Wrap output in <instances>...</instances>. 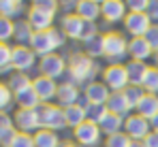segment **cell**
I'll use <instances>...</instances> for the list:
<instances>
[{
  "label": "cell",
  "mask_w": 158,
  "mask_h": 147,
  "mask_svg": "<svg viewBox=\"0 0 158 147\" xmlns=\"http://www.w3.org/2000/svg\"><path fill=\"white\" fill-rule=\"evenodd\" d=\"M66 64H69V68H66V79L64 81H69L77 88H85L88 83L96 81V77L103 71L101 64L96 60L88 58L83 51H73L66 58Z\"/></svg>",
  "instance_id": "obj_1"
},
{
  "label": "cell",
  "mask_w": 158,
  "mask_h": 147,
  "mask_svg": "<svg viewBox=\"0 0 158 147\" xmlns=\"http://www.w3.org/2000/svg\"><path fill=\"white\" fill-rule=\"evenodd\" d=\"M103 58L107 64H126L128 58V39L120 30H107L103 32Z\"/></svg>",
  "instance_id": "obj_2"
},
{
  "label": "cell",
  "mask_w": 158,
  "mask_h": 147,
  "mask_svg": "<svg viewBox=\"0 0 158 147\" xmlns=\"http://www.w3.org/2000/svg\"><path fill=\"white\" fill-rule=\"evenodd\" d=\"M66 58L62 53H49L45 58L39 60L36 64V71L41 77H47V79H53V81H60L62 77H66Z\"/></svg>",
  "instance_id": "obj_3"
},
{
  "label": "cell",
  "mask_w": 158,
  "mask_h": 147,
  "mask_svg": "<svg viewBox=\"0 0 158 147\" xmlns=\"http://www.w3.org/2000/svg\"><path fill=\"white\" fill-rule=\"evenodd\" d=\"M101 81L111 92H124L131 85L128 73H126V64H107L101 71Z\"/></svg>",
  "instance_id": "obj_4"
},
{
  "label": "cell",
  "mask_w": 158,
  "mask_h": 147,
  "mask_svg": "<svg viewBox=\"0 0 158 147\" xmlns=\"http://www.w3.org/2000/svg\"><path fill=\"white\" fill-rule=\"evenodd\" d=\"M39 115H41V128L45 130H53V132H62L66 130V115H64V109L58 107L56 102L49 104H43L39 109Z\"/></svg>",
  "instance_id": "obj_5"
},
{
  "label": "cell",
  "mask_w": 158,
  "mask_h": 147,
  "mask_svg": "<svg viewBox=\"0 0 158 147\" xmlns=\"http://www.w3.org/2000/svg\"><path fill=\"white\" fill-rule=\"evenodd\" d=\"M39 64V58L28 45H13V53H11V66L17 73H28L34 71Z\"/></svg>",
  "instance_id": "obj_6"
},
{
  "label": "cell",
  "mask_w": 158,
  "mask_h": 147,
  "mask_svg": "<svg viewBox=\"0 0 158 147\" xmlns=\"http://www.w3.org/2000/svg\"><path fill=\"white\" fill-rule=\"evenodd\" d=\"M152 132V124L150 120L141 117L139 113H131L126 120H124V134H128L131 141L137 143H143V139Z\"/></svg>",
  "instance_id": "obj_7"
},
{
  "label": "cell",
  "mask_w": 158,
  "mask_h": 147,
  "mask_svg": "<svg viewBox=\"0 0 158 147\" xmlns=\"http://www.w3.org/2000/svg\"><path fill=\"white\" fill-rule=\"evenodd\" d=\"M13 124L17 128V132H26V134H34L41 130V115H39V109L32 111V109H17L13 113Z\"/></svg>",
  "instance_id": "obj_8"
},
{
  "label": "cell",
  "mask_w": 158,
  "mask_h": 147,
  "mask_svg": "<svg viewBox=\"0 0 158 147\" xmlns=\"http://www.w3.org/2000/svg\"><path fill=\"white\" fill-rule=\"evenodd\" d=\"M101 137H103V132H101L98 124L92 122H83L79 128L73 130V139L79 147H96L101 143Z\"/></svg>",
  "instance_id": "obj_9"
},
{
  "label": "cell",
  "mask_w": 158,
  "mask_h": 147,
  "mask_svg": "<svg viewBox=\"0 0 158 147\" xmlns=\"http://www.w3.org/2000/svg\"><path fill=\"white\" fill-rule=\"evenodd\" d=\"M122 26L131 39H139V36L148 34V30L152 28V19L148 17V13H128Z\"/></svg>",
  "instance_id": "obj_10"
},
{
  "label": "cell",
  "mask_w": 158,
  "mask_h": 147,
  "mask_svg": "<svg viewBox=\"0 0 158 147\" xmlns=\"http://www.w3.org/2000/svg\"><path fill=\"white\" fill-rule=\"evenodd\" d=\"M128 15V6L124 0H103L101 2V19L107 24L124 22Z\"/></svg>",
  "instance_id": "obj_11"
},
{
  "label": "cell",
  "mask_w": 158,
  "mask_h": 147,
  "mask_svg": "<svg viewBox=\"0 0 158 147\" xmlns=\"http://www.w3.org/2000/svg\"><path fill=\"white\" fill-rule=\"evenodd\" d=\"M83 102V94H81V88L69 83V81H62L58 85V94H56V104L62 107V109H69L73 104Z\"/></svg>",
  "instance_id": "obj_12"
},
{
  "label": "cell",
  "mask_w": 158,
  "mask_h": 147,
  "mask_svg": "<svg viewBox=\"0 0 158 147\" xmlns=\"http://www.w3.org/2000/svg\"><path fill=\"white\" fill-rule=\"evenodd\" d=\"M58 85H60L58 81L47 79V77H41V75L32 77V90L36 92V96L41 98V102H43V104H49L52 100H56Z\"/></svg>",
  "instance_id": "obj_13"
},
{
  "label": "cell",
  "mask_w": 158,
  "mask_h": 147,
  "mask_svg": "<svg viewBox=\"0 0 158 147\" xmlns=\"http://www.w3.org/2000/svg\"><path fill=\"white\" fill-rule=\"evenodd\" d=\"M81 94H83V100L85 102H92V104H107V100L111 96V90L107 88L101 79L88 83L85 88H81Z\"/></svg>",
  "instance_id": "obj_14"
},
{
  "label": "cell",
  "mask_w": 158,
  "mask_h": 147,
  "mask_svg": "<svg viewBox=\"0 0 158 147\" xmlns=\"http://www.w3.org/2000/svg\"><path fill=\"white\" fill-rule=\"evenodd\" d=\"M28 47L36 53L39 60L45 58V55H49V53H58V51H56V45H53L52 34H49V30H47V32H34Z\"/></svg>",
  "instance_id": "obj_15"
},
{
  "label": "cell",
  "mask_w": 158,
  "mask_h": 147,
  "mask_svg": "<svg viewBox=\"0 0 158 147\" xmlns=\"http://www.w3.org/2000/svg\"><path fill=\"white\" fill-rule=\"evenodd\" d=\"M26 19H28V24L32 26L34 32H47V30H52L53 26H56V24H53L56 17L47 15V13H43V11H39V9H34V6H28Z\"/></svg>",
  "instance_id": "obj_16"
},
{
  "label": "cell",
  "mask_w": 158,
  "mask_h": 147,
  "mask_svg": "<svg viewBox=\"0 0 158 147\" xmlns=\"http://www.w3.org/2000/svg\"><path fill=\"white\" fill-rule=\"evenodd\" d=\"M128 58L135 62H148L150 58H154V49L150 47V43L143 36L128 39Z\"/></svg>",
  "instance_id": "obj_17"
},
{
  "label": "cell",
  "mask_w": 158,
  "mask_h": 147,
  "mask_svg": "<svg viewBox=\"0 0 158 147\" xmlns=\"http://www.w3.org/2000/svg\"><path fill=\"white\" fill-rule=\"evenodd\" d=\"M83 26H85V22L79 17L77 13H73V15H62V19H60V30H62V32L66 34V39H71V41H79V39H81Z\"/></svg>",
  "instance_id": "obj_18"
},
{
  "label": "cell",
  "mask_w": 158,
  "mask_h": 147,
  "mask_svg": "<svg viewBox=\"0 0 158 147\" xmlns=\"http://www.w3.org/2000/svg\"><path fill=\"white\" fill-rule=\"evenodd\" d=\"M105 107H107L109 113H113V115H118V117H122V120H126V117L132 113L131 104L126 102V98H124L122 92H111V96H109Z\"/></svg>",
  "instance_id": "obj_19"
},
{
  "label": "cell",
  "mask_w": 158,
  "mask_h": 147,
  "mask_svg": "<svg viewBox=\"0 0 158 147\" xmlns=\"http://www.w3.org/2000/svg\"><path fill=\"white\" fill-rule=\"evenodd\" d=\"M75 13H77L83 22L96 24V22L101 19V2H98V0H79Z\"/></svg>",
  "instance_id": "obj_20"
},
{
  "label": "cell",
  "mask_w": 158,
  "mask_h": 147,
  "mask_svg": "<svg viewBox=\"0 0 158 147\" xmlns=\"http://www.w3.org/2000/svg\"><path fill=\"white\" fill-rule=\"evenodd\" d=\"M15 104H17V109H32V111H36V109L43 107L41 98L36 96V92L32 88H26V90L17 92L15 94Z\"/></svg>",
  "instance_id": "obj_21"
},
{
  "label": "cell",
  "mask_w": 158,
  "mask_h": 147,
  "mask_svg": "<svg viewBox=\"0 0 158 147\" xmlns=\"http://www.w3.org/2000/svg\"><path fill=\"white\" fill-rule=\"evenodd\" d=\"M135 113H139L141 117H145V120L152 122V120L158 115V96H154V94H145V96L141 98V102L137 104Z\"/></svg>",
  "instance_id": "obj_22"
},
{
  "label": "cell",
  "mask_w": 158,
  "mask_h": 147,
  "mask_svg": "<svg viewBox=\"0 0 158 147\" xmlns=\"http://www.w3.org/2000/svg\"><path fill=\"white\" fill-rule=\"evenodd\" d=\"M24 11H26V4L22 0H0V17L17 22L19 15H24Z\"/></svg>",
  "instance_id": "obj_23"
},
{
  "label": "cell",
  "mask_w": 158,
  "mask_h": 147,
  "mask_svg": "<svg viewBox=\"0 0 158 147\" xmlns=\"http://www.w3.org/2000/svg\"><path fill=\"white\" fill-rule=\"evenodd\" d=\"M148 64L145 62H135V60H128L126 62V73H128V81H131V85H139L141 88V83H143V79H145V73H148Z\"/></svg>",
  "instance_id": "obj_24"
},
{
  "label": "cell",
  "mask_w": 158,
  "mask_h": 147,
  "mask_svg": "<svg viewBox=\"0 0 158 147\" xmlns=\"http://www.w3.org/2000/svg\"><path fill=\"white\" fill-rule=\"evenodd\" d=\"M6 85H9V90H11L13 94H17V92H22V90H26V88H32V77L28 73H17V71H13V73L6 77Z\"/></svg>",
  "instance_id": "obj_25"
},
{
  "label": "cell",
  "mask_w": 158,
  "mask_h": 147,
  "mask_svg": "<svg viewBox=\"0 0 158 147\" xmlns=\"http://www.w3.org/2000/svg\"><path fill=\"white\" fill-rule=\"evenodd\" d=\"M32 34H34V30H32V26L28 24L26 17L15 22V34H13V41H15V45H30V41H32Z\"/></svg>",
  "instance_id": "obj_26"
},
{
  "label": "cell",
  "mask_w": 158,
  "mask_h": 147,
  "mask_svg": "<svg viewBox=\"0 0 158 147\" xmlns=\"http://www.w3.org/2000/svg\"><path fill=\"white\" fill-rule=\"evenodd\" d=\"M64 115H66V126H69L71 130H75V128H79L83 122H88V120H85L83 102H79V104H73V107L64 109Z\"/></svg>",
  "instance_id": "obj_27"
},
{
  "label": "cell",
  "mask_w": 158,
  "mask_h": 147,
  "mask_svg": "<svg viewBox=\"0 0 158 147\" xmlns=\"http://www.w3.org/2000/svg\"><path fill=\"white\" fill-rule=\"evenodd\" d=\"M32 137H34V145H36V147H60V145H62L60 134L53 132V130H45V128H41V130L34 132Z\"/></svg>",
  "instance_id": "obj_28"
},
{
  "label": "cell",
  "mask_w": 158,
  "mask_h": 147,
  "mask_svg": "<svg viewBox=\"0 0 158 147\" xmlns=\"http://www.w3.org/2000/svg\"><path fill=\"white\" fill-rule=\"evenodd\" d=\"M98 128H101V132H103V134L111 137V134H118V132H122V130H124V120H122V117H118V115H113V113H107L105 120L98 124Z\"/></svg>",
  "instance_id": "obj_29"
},
{
  "label": "cell",
  "mask_w": 158,
  "mask_h": 147,
  "mask_svg": "<svg viewBox=\"0 0 158 147\" xmlns=\"http://www.w3.org/2000/svg\"><path fill=\"white\" fill-rule=\"evenodd\" d=\"M103 32L101 34H96V36H92L90 41H85V43H81L83 45V53L88 55V58H92V60H98V58H103Z\"/></svg>",
  "instance_id": "obj_30"
},
{
  "label": "cell",
  "mask_w": 158,
  "mask_h": 147,
  "mask_svg": "<svg viewBox=\"0 0 158 147\" xmlns=\"http://www.w3.org/2000/svg\"><path fill=\"white\" fill-rule=\"evenodd\" d=\"M83 109H85V120L92 124H101L105 120V115L109 113L105 104H92V102H85V100H83Z\"/></svg>",
  "instance_id": "obj_31"
},
{
  "label": "cell",
  "mask_w": 158,
  "mask_h": 147,
  "mask_svg": "<svg viewBox=\"0 0 158 147\" xmlns=\"http://www.w3.org/2000/svg\"><path fill=\"white\" fill-rule=\"evenodd\" d=\"M141 88H143L145 94H154V96H158V66H150V68H148Z\"/></svg>",
  "instance_id": "obj_32"
},
{
  "label": "cell",
  "mask_w": 158,
  "mask_h": 147,
  "mask_svg": "<svg viewBox=\"0 0 158 147\" xmlns=\"http://www.w3.org/2000/svg\"><path fill=\"white\" fill-rule=\"evenodd\" d=\"M13 104H15V94L9 90L6 81H0V113H9Z\"/></svg>",
  "instance_id": "obj_33"
},
{
  "label": "cell",
  "mask_w": 158,
  "mask_h": 147,
  "mask_svg": "<svg viewBox=\"0 0 158 147\" xmlns=\"http://www.w3.org/2000/svg\"><path fill=\"white\" fill-rule=\"evenodd\" d=\"M11 53H13V45L9 43H0V73L2 75H11L13 66H11Z\"/></svg>",
  "instance_id": "obj_34"
},
{
  "label": "cell",
  "mask_w": 158,
  "mask_h": 147,
  "mask_svg": "<svg viewBox=\"0 0 158 147\" xmlns=\"http://www.w3.org/2000/svg\"><path fill=\"white\" fill-rule=\"evenodd\" d=\"M124 98H126V102L131 104V109H132V113H135V109H137V104L141 102V98L145 96V92H143V88H139V85H128L124 92Z\"/></svg>",
  "instance_id": "obj_35"
},
{
  "label": "cell",
  "mask_w": 158,
  "mask_h": 147,
  "mask_svg": "<svg viewBox=\"0 0 158 147\" xmlns=\"http://www.w3.org/2000/svg\"><path fill=\"white\" fill-rule=\"evenodd\" d=\"M30 6H34V9H39V11H43V13L52 15V17H56V15L60 13V2H58V0H34Z\"/></svg>",
  "instance_id": "obj_36"
},
{
  "label": "cell",
  "mask_w": 158,
  "mask_h": 147,
  "mask_svg": "<svg viewBox=\"0 0 158 147\" xmlns=\"http://www.w3.org/2000/svg\"><path fill=\"white\" fill-rule=\"evenodd\" d=\"M13 34H15V22L0 17V43H9L13 39Z\"/></svg>",
  "instance_id": "obj_37"
},
{
  "label": "cell",
  "mask_w": 158,
  "mask_h": 147,
  "mask_svg": "<svg viewBox=\"0 0 158 147\" xmlns=\"http://www.w3.org/2000/svg\"><path fill=\"white\" fill-rule=\"evenodd\" d=\"M131 145H132V141L128 139V134H124V130L105 139V147H131Z\"/></svg>",
  "instance_id": "obj_38"
},
{
  "label": "cell",
  "mask_w": 158,
  "mask_h": 147,
  "mask_svg": "<svg viewBox=\"0 0 158 147\" xmlns=\"http://www.w3.org/2000/svg\"><path fill=\"white\" fill-rule=\"evenodd\" d=\"M15 137H17V128H15V126L2 128V130H0V147H11L13 141H15Z\"/></svg>",
  "instance_id": "obj_39"
},
{
  "label": "cell",
  "mask_w": 158,
  "mask_h": 147,
  "mask_svg": "<svg viewBox=\"0 0 158 147\" xmlns=\"http://www.w3.org/2000/svg\"><path fill=\"white\" fill-rule=\"evenodd\" d=\"M96 34H101V28H98V24L85 22V26H83V32H81V39H79V43H85V41H90V39H92V36H96Z\"/></svg>",
  "instance_id": "obj_40"
},
{
  "label": "cell",
  "mask_w": 158,
  "mask_h": 147,
  "mask_svg": "<svg viewBox=\"0 0 158 147\" xmlns=\"http://www.w3.org/2000/svg\"><path fill=\"white\" fill-rule=\"evenodd\" d=\"M11 147H36L34 145V137L32 134H26V132H17L15 141Z\"/></svg>",
  "instance_id": "obj_41"
},
{
  "label": "cell",
  "mask_w": 158,
  "mask_h": 147,
  "mask_svg": "<svg viewBox=\"0 0 158 147\" xmlns=\"http://www.w3.org/2000/svg\"><path fill=\"white\" fill-rule=\"evenodd\" d=\"M148 4H150V0H128L126 2L128 13H148Z\"/></svg>",
  "instance_id": "obj_42"
},
{
  "label": "cell",
  "mask_w": 158,
  "mask_h": 147,
  "mask_svg": "<svg viewBox=\"0 0 158 147\" xmlns=\"http://www.w3.org/2000/svg\"><path fill=\"white\" fill-rule=\"evenodd\" d=\"M148 43H150V47L154 49V53L158 51V24H152V28L148 30V34L143 36Z\"/></svg>",
  "instance_id": "obj_43"
},
{
  "label": "cell",
  "mask_w": 158,
  "mask_h": 147,
  "mask_svg": "<svg viewBox=\"0 0 158 147\" xmlns=\"http://www.w3.org/2000/svg\"><path fill=\"white\" fill-rule=\"evenodd\" d=\"M60 11H62V15H73L77 11V2L75 0H64V2H60Z\"/></svg>",
  "instance_id": "obj_44"
},
{
  "label": "cell",
  "mask_w": 158,
  "mask_h": 147,
  "mask_svg": "<svg viewBox=\"0 0 158 147\" xmlns=\"http://www.w3.org/2000/svg\"><path fill=\"white\" fill-rule=\"evenodd\" d=\"M148 17L152 19V24H158V0H150V4H148Z\"/></svg>",
  "instance_id": "obj_45"
},
{
  "label": "cell",
  "mask_w": 158,
  "mask_h": 147,
  "mask_svg": "<svg viewBox=\"0 0 158 147\" xmlns=\"http://www.w3.org/2000/svg\"><path fill=\"white\" fill-rule=\"evenodd\" d=\"M11 126H15L13 124V115L11 113H0V130L2 128H11Z\"/></svg>",
  "instance_id": "obj_46"
},
{
  "label": "cell",
  "mask_w": 158,
  "mask_h": 147,
  "mask_svg": "<svg viewBox=\"0 0 158 147\" xmlns=\"http://www.w3.org/2000/svg\"><path fill=\"white\" fill-rule=\"evenodd\" d=\"M143 147H158V132H150L143 139Z\"/></svg>",
  "instance_id": "obj_47"
},
{
  "label": "cell",
  "mask_w": 158,
  "mask_h": 147,
  "mask_svg": "<svg viewBox=\"0 0 158 147\" xmlns=\"http://www.w3.org/2000/svg\"><path fill=\"white\" fill-rule=\"evenodd\" d=\"M60 147H79L77 143H75V141H62V145Z\"/></svg>",
  "instance_id": "obj_48"
},
{
  "label": "cell",
  "mask_w": 158,
  "mask_h": 147,
  "mask_svg": "<svg viewBox=\"0 0 158 147\" xmlns=\"http://www.w3.org/2000/svg\"><path fill=\"white\" fill-rule=\"evenodd\" d=\"M150 124H152V132H158V115H156V117H154Z\"/></svg>",
  "instance_id": "obj_49"
},
{
  "label": "cell",
  "mask_w": 158,
  "mask_h": 147,
  "mask_svg": "<svg viewBox=\"0 0 158 147\" xmlns=\"http://www.w3.org/2000/svg\"><path fill=\"white\" fill-rule=\"evenodd\" d=\"M131 147H143V143H137V141H132V145Z\"/></svg>",
  "instance_id": "obj_50"
},
{
  "label": "cell",
  "mask_w": 158,
  "mask_h": 147,
  "mask_svg": "<svg viewBox=\"0 0 158 147\" xmlns=\"http://www.w3.org/2000/svg\"><path fill=\"white\" fill-rule=\"evenodd\" d=\"M154 60H156V66H158V51L154 53Z\"/></svg>",
  "instance_id": "obj_51"
},
{
  "label": "cell",
  "mask_w": 158,
  "mask_h": 147,
  "mask_svg": "<svg viewBox=\"0 0 158 147\" xmlns=\"http://www.w3.org/2000/svg\"><path fill=\"white\" fill-rule=\"evenodd\" d=\"M0 75H2V73H0Z\"/></svg>",
  "instance_id": "obj_52"
}]
</instances>
